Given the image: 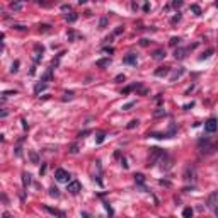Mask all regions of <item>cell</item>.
<instances>
[{"mask_svg": "<svg viewBox=\"0 0 218 218\" xmlns=\"http://www.w3.org/2000/svg\"><path fill=\"white\" fill-rule=\"evenodd\" d=\"M198 147L203 153H213L218 150V142H210V138H201L198 142Z\"/></svg>", "mask_w": 218, "mask_h": 218, "instance_id": "1", "label": "cell"}, {"mask_svg": "<svg viewBox=\"0 0 218 218\" xmlns=\"http://www.w3.org/2000/svg\"><path fill=\"white\" fill-rule=\"evenodd\" d=\"M184 181L186 182H194L196 181V167L194 165H187L184 170Z\"/></svg>", "mask_w": 218, "mask_h": 218, "instance_id": "2", "label": "cell"}, {"mask_svg": "<svg viewBox=\"0 0 218 218\" xmlns=\"http://www.w3.org/2000/svg\"><path fill=\"white\" fill-rule=\"evenodd\" d=\"M54 179L58 182H68L70 181V174H68L65 169H56L54 170Z\"/></svg>", "mask_w": 218, "mask_h": 218, "instance_id": "3", "label": "cell"}, {"mask_svg": "<svg viewBox=\"0 0 218 218\" xmlns=\"http://www.w3.org/2000/svg\"><path fill=\"white\" fill-rule=\"evenodd\" d=\"M150 150H152V158H150L148 164H147L148 167H150V165H153V164H155L160 157H165V152H164L162 148H150Z\"/></svg>", "mask_w": 218, "mask_h": 218, "instance_id": "4", "label": "cell"}, {"mask_svg": "<svg viewBox=\"0 0 218 218\" xmlns=\"http://www.w3.org/2000/svg\"><path fill=\"white\" fill-rule=\"evenodd\" d=\"M217 129H218V121L215 118H210L208 121L204 123V131L206 133H215Z\"/></svg>", "mask_w": 218, "mask_h": 218, "instance_id": "5", "label": "cell"}, {"mask_svg": "<svg viewBox=\"0 0 218 218\" xmlns=\"http://www.w3.org/2000/svg\"><path fill=\"white\" fill-rule=\"evenodd\" d=\"M67 191L70 193V194H78L82 191V184L78 182V181H72V182H68V187H67Z\"/></svg>", "mask_w": 218, "mask_h": 218, "instance_id": "6", "label": "cell"}, {"mask_svg": "<svg viewBox=\"0 0 218 218\" xmlns=\"http://www.w3.org/2000/svg\"><path fill=\"white\" fill-rule=\"evenodd\" d=\"M194 46H196V44H193V46H189V48H176V51H174L176 60H182V58H186V53H187L189 49H193Z\"/></svg>", "mask_w": 218, "mask_h": 218, "instance_id": "7", "label": "cell"}, {"mask_svg": "<svg viewBox=\"0 0 218 218\" xmlns=\"http://www.w3.org/2000/svg\"><path fill=\"white\" fill-rule=\"evenodd\" d=\"M123 63H126V65H136V54L135 53H128L124 58H123Z\"/></svg>", "mask_w": 218, "mask_h": 218, "instance_id": "8", "label": "cell"}, {"mask_svg": "<svg viewBox=\"0 0 218 218\" xmlns=\"http://www.w3.org/2000/svg\"><path fill=\"white\" fill-rule=\"evenodd\" d=\"M184 72H186L184 68H177L176 72H174V73L170 75V78H169V80H170V82H176V80H179V78H181V77L184 75Z\"/></svg>", "mask_w": 218, "mask_h": 218, "instance_id": "9", "label": "cell"}, {"mask_svg": "<svg viewBox=\"0 0 218 218\" xmlns=\"http://www.w3.org/2000/svg\"><path fill=\"white\" fill-rule=\"evenodd\" d=\"M170 72V67H158L155 70V77H165Z\"/></svg>", "mask_w": 218, "mask_h": 218, "instance_id": "10", "label": "cell"}, {"mask_svg": "<svg viewBox=\"0 0 218 218\" xmlns=\"http://www.w3.org/2000/svg\"><path fill=\"white\" fill-rule=\"evenodd\" d=\"M217 199H218V191H215V193H213V194L208 198V203H206V204H208L210 208H217V203H215Z\"/></svg>", "mask_w": 218, "mask_h": 218, "instance_id": "11", "label": "cell"}, {"mask_svg": "<svg viewBox=\"0 0 218 218\" xmlns=\"http://www.w3.org/2000/svg\"><path fill=\"white\" fill-rule=\"evenodd\" d=\"M133 177H135V182L138 184L143 191H145V186H143V182H145V176H143V174H135Z\"/></svg>", "mask_w": 218, "mask_h": 218, "instance_id": "12", "label": "cell"}, {"mask_svg": "<svg viewBox=\"0 0 218 218\" xmlns=\"http://www.w3.org/2000/svg\"><path fill=\"white\" fill-rule=\"evenodd\" d=\"M29 184H31V174L29 172H22V186L27 187Z\"/></svg>", "mask_w": 218, "mask_h": 218, "instance_id": "13", "label": "cell"}, {"mask_svg": "<svg viewBox=\"0 0 218 218\" xmlns=\"http://www.w3.org/2000/svg\"><path fill=\"white\" fill-rule=\"evenodd\" d=\"M44 210L49 211V213H53V215H58L60 218H65V213H63V211H58V210H54V208H49V206H44Z\"/></svg>", "mask_w": 218, "mask_h": 218, "instance_id": "14", "label": "cell"}, {"mask_svg": "<svg viewBox=\"0 0 218 218\" xmlns=\"http://www.w3.org/2000/svg\"><path fill=\"white\" fill-rule=\"evenodd\" d=\"M51 75H53V67L48 68V72H46L44 75H43V77H41V82H44V84H46V82L49 80V78H51Z\"/></svg>", "mask_w": 218, "mask_h": 218, "instance_id": "15", "label": "cell"}, {"mask_svg": "<svg viewBox=\"0 0 218 218\" xmlns=\"http://www.w3.org/2000/svg\"><path fill=\"white\" fill-rule=\"evenodd\" d=\"M65 19H67V22H70V24H72V22H75V20L78 19V15H77L75 12H70V14H67V15H65Z\"/></svg>", "mask_w": 218, "mask_h": 218, "instance_id": "16", "label": "cell"}, {"mask_svg": "<svg viewBox=\"0 0 218 218\" xmlns=\"http://www.w3.org/2000/svg\"><path fill=\"white\" fill-rule=\"evenodd\" d=\"M164 56H165V51H164V49H155V51H153V58H155V60H162Z\"/></svg>", "mask_w": 218, "mask_h": 218, "instance_id": "17", "label": "cell"}, {"mask_svg": "<svg viewBox=\"0 0 218 218\" xmlns=\"http://www.w3.org/2000/svg\"><path fill=\"white\" fill-rule=\"evenodd\" d=\"M111 65V60L109 58H104V60H97V67H109Z\"/></svg>", "mask_w": 218, "mask_h": 218, "instance_id": "18", "label": "cell"}, {"mask_svg": "<svg viewBox=\"0 0 218 218\" xmlns=\"http://www.w3.org/2000/svg\"><path fill=\"white\" fill-rule=\"evenodd\" d=\"M19 65H20L19 60L14 61V63H12V68H10V73H17V72H19Z\"/></svg>", "mask_w": 218, "mask_h": 218, "instance_id": "19", "label": "cell"}, {"mask_svg": "<svg viewBox=\"0 0 218 218\" xmlns=\"http://www.w3.org/2000/svg\"><path fill=\"white\" fill-rule=\"evenodd\" d=\"M20 9H22V4H20V2H15V4H10V10H14V12H17V10H20Z\"/></svg>", "mask_w": 218, "mask_h": 218, "instance_id": "20", "label": "cell"}, {"mask_svg": "<svg viewBox=\"0 0 218 218\" xmlns=\"http://www.w3.org/2000/svg\"><path fill=\"white\" fill-rule=\"evenodd\" d=\"M29 157H31L33 164H38V162H39V157H38V153H36V152H33V150L29 152Z\"/></svg>", "mask_w": 218, "mask_h": 218, "instance_id": "21", "label": "cell"}, {"mask_svg": "<svg viewBox=\"0 0 218 218\" xmlns=\"http://www.w3.org/2000/svg\"><path fill=\"white\" fill-rule=\"evenodd\" d=\"M51 31V26L49 24H41L39 26V33H49Z\"/></svg>", "mask_w": 218, "mask_h": 218, "instance_id": "22", "label": "cell"}, {"mask_svg": "<svg viewBox=\"0 0 218 218\" xmlns=\"http://www.w3.org/2000/svg\"><path fill=\"white\" fill-rule=\"evenodd\" d=\"M182 217L184 218H193V210H191V208H184Z\"/></svg>", "mask_w": 218, "mask_h": 218, "instance_id": "23", "label": "cell"}, {"mask_svg": "<svg viewBox=\"0 0 218 218\" xmlns=\"http://www.w3.org/2000/svg\"><path fill=\"white\" fill-rule=\"evenodd\" d=\"M46 87H48L46 84H38V85L34 87V92H36V94H39L41 90H44V89H46Z\"/></svg>", "mask_w": 218, "mask_h": 218, "instance_id": "24", "label": "cell"}, {"mask_svg": "<svg viewBox=\"0 0 218 218\" xmlns=\"http://www.w3.org/2000/svg\"><path fill=\"white\" fill-rule=\"evenodd\" d=\"M49 196H51V198H58V196H60V191L56 189V187H49Z\"/></svg>", "mask_w": 218, "mask_h": 218, "instance_id": "25", "label": "cell"}, {"mask_svg": "<svg viewBox=\"0 0 218 218\" xmlns=\"http://www.w3.org/2000/svg\"><path fill=\"white\" fill-rule=\"evenodd\" d=\"M211 54H213V49H211V48H210V49H208L206 53H203V54H201V56H199V60H206V58H210Z\"/></svg>", "mask_w": 218, "mask_h": 218, "instance_id": "26", "label": "cell"}, {"mask_svg": "<svg viewBox=\"0 0 218 218\" xmlns=\"http://www.w3.org/2000/svg\"><path fill=\"white\" fill-rule=\"evenodd\" d=\"M191 10L196 14V15H201V9H199V5H196V4H194V5H191Z\"/></svg>", "mask_w": 218, "mask_h": 218, "instance_id": "27", "label": "cell"}, {"mask_svg": "<svg viewBox=\"0 0 218 218\" xmlns=\"http://www.w3.org/2000/svg\"><path fill=\"white\" fill-rule=\"evenodd\" d=\"M179 41H181V38H176V36H174V38H170L169 44L170 46H176V44H179Z\"/></svg>", "mask_w": 218, "mask_h": 218, "instance_id": "28", "label": "cell"}, {"mask_svg": "<svg viewBox=\"0 0 218 218\" xmlns=\"http://www.w3.org/2000/svg\"><path fill=\"white\" fill-rule=\"evenodd\" d=\"M108 17H102V19H101V22H99V27H101V29H104V27H106V26H108Z\"/></svg>", "mask_w": 218, "mask_h": 218, "instance_id": "29", "label": "cell"}, {"mask_svg": "<svg viewBox=\"0 0 218 218\" xmlns=\"http://www.w3.org/2000/svg\"><path fill=\"white\" fill-rule=\"evenodd\" d=\"M138 119H133V121H129V124H128V129H133V128H136L138 126Z\"/></svg>", "mask_w": 218, "mask_h": 218, "instance_id": "30", "label": "cell"}, {"mask_svg": "<svg viewBox=\"0 0 218 218\" xmlns=\"http://www.w3.org/2000/svg\"><path fill=\"white\" fill-rule=\"evenodd\" d=\"M136 102L135 101H131V102H128V104H124V106H123V109H124V111H129V109L133 108V106H135Z\"/></svg>", "mask_w": 218, "mask_h": 218, "instance_id": "31", "label": "cell"}, {"mask_svg": "<svg viewBox=\"0 0 218 218\" xmlns=\"http://www.w3.org/2000/svg\"><path fill=\"white\" fill-rule=\"evenodd\" d=\"M104 136H106L104 133H97V138H95V143H102V142H104Z\"/></svg>", "mask_w": 218, "mask_h": 218, "instance_id": "32", "label": "cell"}, {"mask_svg": "<svg viewBox=\"0 0 218 218\" xmlns=\"http://www.w3.org/2000/svg\"><path fill=\"white\" fill-rule=\"evenodd\" d=\"M72 99H73V92H67L63 95V101H72Z\"/></svg>", "mask_w": 218, "mask_h": 218, "instance_id": "33", "label": "cell"}, {"mask_svg": "<svg viewBox=\"0 0 218 218\" xmlns=\"http://www.w3.org/2000/svg\"><path fill=\"white\" fill-rule=\"evenodd\" d=\"M102 51H104V53H109V54L114 53V49H113V48H109V46H104V48H102Z\"/></svg>", "mask_w": 218, "mask_h": 218, "instance_id": "34", "label": "cell"}, {"mask_svg": "<svg viewBox=\"0 0 218 218\" xmlns=\"http://www.w3.org/2000/svg\"><path fill=\"white\" fill-rule=\"evenodd\" d=\"M162 114H165V111H164L162 108H158V109L155 111V113H153V116H162Z\"/></svg>", "mask_w": 218, "mask_h": 218, "instance_id": "35", "label": "cell"}, {"mask_svg": "<svg viewBox=\"0 0 218 218\" xmlns=\"http://www.w3.org/2000/svg\"><path fill=\"white\" fill-rule=\"evenodd\" d=\"M179 20H181V15L177 14V15H174V17L170 19V22H172V24H176V22H179Z\"/></svg>", "mask_w": 218, "mask_h": 218, "instance_id": "36", "label": "cell"}, {"mask_svg": "<svg viewBox=\"0 0 218 218\" xmlns=\"http://www.w3.org/2000/svg\"><path fill=\"white\" fill-rule=\"evenodd\" d=\"M12 94H15V90H7V92H4V94H2V97L5 99V97H9V95H12Z\"/></svg>", "mask_w": 218, "mask_h": 218, "instance_id": "37", "label": "cell"}, {"mask_svg": "<svg viewBox=\"0 0 218 218\" xmlns=\"http://www.w3.org/2000/svg\"><path fill=\"white\" fill-rule=\"evenodd\" d=\"M114 80H116V82H121V80L124 82V75H118V77H116Z\"/></svg>", "mask_w": 218, "mask_h": 218, "instance_id": "38", "label": "cell"}, {"mask_svg": "<svg viewBox=\"0 0 218 218\" xmlns=\"http://www.w3.org/2000/svg\"><path fill=\"white\" fill-rule=\"evenodd\" d=\"M121 165H123V169H128V164H126L124 158H121Z\"/></svg>", "mask_w": 218, "mask_h": 218, "instance_id": "39", "label": "cell"}, {"mask_svg": "<svg viewBox=\"0 0 218 218\" xmlns=\"http://www.w3.org/2000/svg\"><path fill=\"white\" fill-rule=\"evenodd\" d=\"M181 5H182V2H172V7H176V9L181 7Z\"/></svg>", "mask_w": 218, "mask_h": 218, "instance_id": "40", "label": "cell"}, {"mask_svg": "<svg viewBox=\"0 0 218 218\" xmlns=\"http://www.w3.org/2000/svg\"><path fill=\"white\" fill-rule=\"evenodd\" d=\"M14 29H17V31H26V27L24 26H14Z\"/></svg>", "mask_w": 218, "mask_h": 218, "instance_id": "41", "label": "cell"}, {"mask_svg": "<svg viewBox=\"0 0 218 218\" xmlns=\"http://www.w3.org/2000/svg\"><path fill=\"white\" fill-rule=\"evenodd\" d=\"M121 33H123V26H119V27H118V29L114 31V34H121Z\"/></svg>", "mask_w": 218, "mask_h": 218, "instance_id": "42", "label": "cell"}, {"mask_svg": "<svg viewBox=\"0 0 218 218\" xmlns=\"http://www.w3.org/2000/svg\"><path fill=\"white\" fill-rule=\"evenodd\" d=\"M143 10H145V12H148V10H150V4H145V5H143Z\"/></svg>", "mask_w": 218, "mask_h": 218, "instance_id": "43", "label": "cell"}, {"mask_svg": "<svg viewBox=\"0 0 218 218\" xmlns=\"http://www.w3.org/2000/svg\"><path fill=\"white\" fill-rule=\"evenodd\" d=\"M20 123H22V128L27 129V123H26V119H20Z\"/></svg>", "mask_w": 218, "mask_h": 218, "instance_id": "44", "label": "cell"}, {"mask_svg": "<svg viewBox=\"0 0 218 218\" xmlns=\"http://www.w3.org/2000/svg\"><path fill=\"white\" fill-rule=\"evenodd\" d=\"M193 106H194V102H191V104H186V106H184V109H191Z\"/></svg>", "mask_w": 218, "mask_h": 218, "instance_id": "45", "label": "cell"}, {"mask_svg": "<svg viewBox=\"0 0 218 218\" xmlns=\"http://www.w3.org/2000/svg\"><path fill=\"white\" fill-rule=\"evenodd\" d=\"M70 152H72V153H77V152H78V150H77V145H73V147H72V150H70Z\"/></svg>", "mask_w": 218, "mask_h": 218, "instance_id": "46", "label": "cell"}, {"mask_svg": "<svg viewBox=\"0 0 218 218\" xmlns=\"http://www.w3.org/2000/svg\"><path fill=\"white\" fill-rule=\"evenodd\" d=\"M150 41L148 39H142V46H147V44H148Z\"/></svg>", "mask_w": 218, "mask_h": 218, "instance_id": "47", "label": "cell"}, {"mask_svg": "<svg viewBox=\"0 0 218 218\" xmlns=\"http://www.w3.org/2000/svg\"><path fill=\"white\" fill-rule=\"evenodd\" d=\"M41 174H44V172H46V164H44V165H43V167H41V170H39Z\"/></svg>", "mask_w": 218, "mask_h": 218, "instance_id": "48", "label": "cell"}, {"mask_svg": "<svg viewBox=\"0 0 218 218\" xmlns=\"http://www.w3.org/2000/svg\"><path fill=\"white\" fill-rule=\"evenodd\" d=\"M82 217H84V218H92V217H90V215H89V213H85V211L82 213Z\"/></svg>", "mask_w": 218, "mask_h": 218, "instance_id": "49", "label": "cell"}, {"mask_svg": "<svg viewBox=\"0 0 218 218\" xmlns=\"http://www.w3.org/2000/svg\"><path fill=\"white\" fill-rule=\"evenodd\" d=\"M2 217H4V218H10V215H9V213H7V211H5V213H4Z\"/></svg>", "mask_w": 218, "mask_h": 218, "instance_id": "50", "label": "cell"}, {"mask_svg": "<svg viewBox=\"0 0 218 218\" xmlns=\"http://www.w3.org/2000/svg\"><path fill=\"white\" fill-rule=\"evenodd\" d=\"M215 215H217V217H218V206H217V208H215Z\"/></svg>", "mask_w": 218, "mask_h": 218, "instance_id": "51", "label": "cell"}, {"mask_svg": "<svg viewBox=\"0 0 218 218\" xmlns=\"http://www.w3.org/2000/svg\"><path fill=\"white\" fill-rule=\"evenodd\" d=\"M217 7H218V2H217Z\"/></svg>", "mask_w": 218, "mask_h": 218, "instance_id": "52", "label": "cell"}]
</instances>
